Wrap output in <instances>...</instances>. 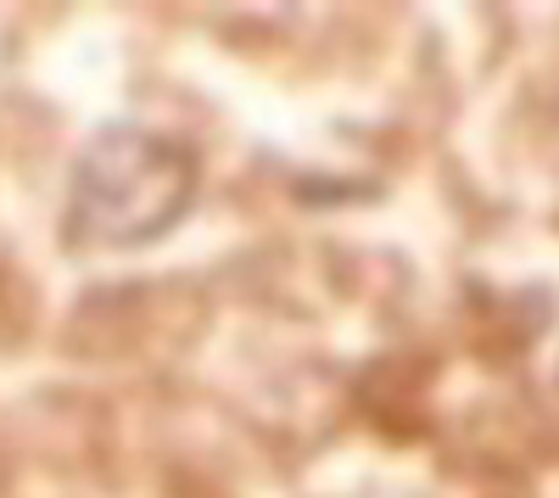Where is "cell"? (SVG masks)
Segmentation results:
<instances>
[{
    "label": "cell",
    "instance_id": "1",
    "mask_svg": "<svg viewBox=\"0 0 559 498\" xmlns=\"http://www.w3.org/2000/svg\"><path fill=\"white\" fill-rule=\"evenodd\" d=\"M197 152L146 123H107L84 141L68 174V241L146 247L197 202Z\"/></svg>",
    "mask_w": 559,
    "mask_h": 498
}]
</instances>
